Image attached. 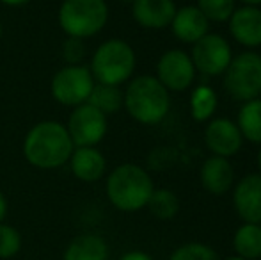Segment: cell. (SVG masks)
Returning a JSON list of instances; mask_svg holds the SVG:
<instances>
[{
	"mask_svg": "<svg viewBox=\"0 0 261 260\" xmlns=\"http://www.w3.org/2000/svg\"><path fill=\"white\" fill-rule=\"evenodd\" d=\"M189 56L196 72L206 77H219L224 75L233 59V49L224 36L217 32H208L199 41L194 43Z\"/></svg>",
	"mask_w": 261,
	"mask_h": 260,
	"instance_id": "8",
	"label": "cell"
},
{
	"mask_svg": "<svg viewBox=\"0 0 261 260\" xmlns=\"http://www.w3.org/2000/svg\"><path fill=\"white\" fill-rule=\"evenodd\" d=\"M244 6H261V0H240Z\"/></svg>",
	"mask_w": 261,
	"mask_h": 260,
	"instance_id": "31",
	"label": "cell"
},
{
	"mask_svg": "<svg viewBox=\"0 0 261 260\" xmlns=\"http://www.w3.org/2000/svg\"><path fill=\"white\" fill-rule=\"evenodd\" d=\"M233 207L244 223L261 225V175L249 173L233 185Z\"/></svg>",
	"mask_w": 261,
	"mask_h": 260,
	"instance_id": "12",
	"label": "cell"
},
{
	"mask_svg": "<svg viewBox=\"0 0 261 260\" xmlns=\"http://www.w3.org/2000/svg\"><path fill=\"white\" fill-rule=\"evenodd\" d=\"M75 145L64 123L45 120L32 125L23 137L21 152L31 166L38 170H57L68 164Z\"/></svg>",
	"mask_w": 261,
	"mask_h": 260,
	"instance_id": "1",
	"label": "cell"
},
{
	"mask_svg": "<svg viewBox=\"0 0 261 260\" xmlns=\"http://www.w3.org/2000/svg\"><path fill=\"white\" fill-rule=\"evenodd\" d=\"M7 208H9V205H7V198L2 191H0V223H4V219H6Z\"/></svg>",
	"mask_w": 261,
	"mask_h": 260,
	"instance_id": "29",
	"label": "cell"
},
{
	"mask_svg": "<svg viewBox=\"0 0 261 260\" xmlns=\"http://www.w3.org/2000/svg\"><path fill=\"white\" fill-rule=\"evenodd\" d=\"M224 87L231 98L242 104L261 98V54L245 50L233 56L224 72Z\"/></svg>",
	"mask_w": 261,
	"mask_h": 260,
	"instance_id": "6",
	"label": "cell"
},
{
	"mask_svg": "<svg viewBox=\"0 0 261 260\" xmlns=\"http://www.w3.org/2000/svg\"><path fill=\"white\" fill-rule=\"evenodd\" d=\"M219 107V97L215 89L208 84H199L192 89L190 94V116L196 122L203 123L213 118Z\"/></svg>",
	"mask_w": 261,
	"mask_h": 260,
	"instance_id": "21",
	"label": "cell"
},
{
	"mask_svg": "<svg viewBox=\"0 0 261 260\" xmlns=\"http://www.w3.org/2000/svg\"><path fill=\"white\" fill-rule=\"evenodd\" d=\"M234 123L240 129L244 141H251L252 145L261 146V98L244 102Z\"/></svg>",
	"mask_w": 261,
	"mask_h": 260,
	"instance_id": "20",
	"label": "cell"
},
{
	"mask_svg": "<svg viewBox=\"0 0 261 260\" xmlns=\"http://www.w3.org/2000/svg\"><path fill=\"white\" fill-rule=\"evenodd\" d=\"M119 2H123V4H132L134 0H119Z\"/></svg>",
	"mask_w": 261,
	"mask_h": 260,
	"instance_id": "34",
	"label": "cell"
},
{
	"mask_svg": "<svg viewBox=\"0 0 261 260\" xmlns=\"http://www.w3.org/2000/svg\"><path fill=\"white\" fill-rule=\"evenodd\" d=\"M0 41H2V21H0Z\"/></svg>",
	"mask_w": 261,
	"mask_h": 260,
	"instance_id": "35",
	"label": "cell"
},
{
	"mask_svg": "<svg viewBox=\"0 0 261 260\" xmlns=\"http://www.w3.org/2000/svg\"><path fill=\"white\" fill-rule=\"evenodd\" d=\"M196 68L190 56L181 49L165 50L156 63V79L171 93L187 91L196 80Z\"/></svg>",
	"mask_w": 261,
	"mask_h": 260,
	"instance_id": "10",
	"label": "cell"
},
{
	"mask_svg": "<svg viewBox=\"0 0 261 260\" xmlns=\"http://www.w3.org/2000/svg\"><path fill=\"white\" fill-rule=\"evenodd\" d=\"M96 84L89 66L66 64L54 73L50 82V93L57 104L64 107H79L87 104L93 87Z\"/></svg>",
	"mask_w": 261,
	"mask_h": 260,
	"instance_id": "7",
	"label": "cell"
},
{
	"mask_svg": "<svg viewBox=\"0 0 261 260\" xmlns=\"http://www.w3.org/2000/svg\"><path fill=\"white\" fill-rule=\"evenodd\" d=\"M155 191L148 170L134 162L116 166L105 182V193L114 208L121 212H137L148 205Z\"/></svg>",
	"mask_w": 261,
	"mask_h": 260,
	"instance_id": "2",
	"label": "cell"
},
{
	"mask_svg": "<svg viewBox=\"0 0 261 260\" xmlns=\"http://www.w3.org/2000/svg\"><path fill=\"white\" fill-rule=\"evenodd\" d=\"M258 170H259V175H261V146H259V152H258Z\"/></svg>",
	"mask_w": 261,
	"mask_h": 260,
	"instance_id": "33",
	"label": "cell"
},
{
	"mask_svg": "<svg viewBox=\"0 0 261 260\" xmlns=\"http://www.w3.org/2000/svg\"><path fill=\"white\" fill-rule=\"evenodd\" d=\"M233 250L245 260L261 258V225L244 223L238 226L233 235Z\"/></svg>",
	"mask_w": 261,
	"mask_h": 260,
	"instance_id": "19",
	"label": "cell"
},
{
	"mask_svg": "<svg viewBox=\"0 0 261 260\" xmlns=\"http://www.w3.org/2000/svg\"><path fill=\"white\" fill-rule=\"evenodd\" d=\"M117 260H155L149 253L141 250H134V251H126L124 255H121Z\"/></svg>",
	"mask_w": 261,
	"mask_h": 260,
	"instance_id": "28",
	"label": "cell"
},
{
	"mask_svg": "<svg viewBox=\"0 0 261 260\" xmlns=\"http://www.w3.org/2000/svg\"><path fill=\"white\" fill-rule=\"evenodd\" d=\"M21 250V235L14 226L0 223V260L16 257Z\"/></svg>",
	"mask_w": 261,
	"mask_h": 260,
	"instance_id": "26",
	"label": "cell"
},
{
	"mask_svg": "<svg viewBox=\"0 0 261 260\" xmlns=\"http://www.w3.org/2000/svg\"><path fill=\"white\" fill-rule=\"evenodd\" d=\"M229 34L238 45L249 50L261 46V7L240 6L227 20Z\"/></svg>",
	"mask_w": 261,
	"mask_h": 260,
	"instance_id": "13",
	"label": "cell"
},
{
	"mask_svg": "<svg viewBox=\"0 0 261 260\" xmlns=\"http://www.w3.org/2000/svg\"><path fill=\"white\" fill-rule=\"evenodd\" d=\"M199 180L203 189L210 195H226L234 185V168L229 159L212 155L201 166Z\"/></svg>",
	"mask_w": 261,
	"mask_h": 260,
	"instance_id": "16",
	"label": "cell"
},
{
	"mask_svg": "<svg viewBox=\"0 0 261 260\" xmlns=\"http://www.w3.org/2000/svg\"><path fill=\"white\" fill-rule=\"evenodd\" d=\"M146 207L149 208V212H151L156 219H160V221H169V219L178 216L181 203H179V198L174 191L160 187L153 191V195L149 198Z\"/></svg>",
	"mask_w": 261,
	"mask_h": 260,
	"instance_id": "23",
	"label": "cell"
},
{
	"mask_svg": "<svg viewBox=\"0 0 261 260\" xmlns=\"http://www.w3.org/2000/svg\"><path fill=\"white\" fill-rule=\"evenodd\" d=\"M169 260H220L217 251L204 243H187L176 248Z\"/></svg>",
	"mask_w": 261,
	"mask_h": 260,
	"instance_id": "25",
	"label": "cell"
},
{
	"mask_svg": "<svg viewBox=\"0 0 261 260\" xmlns=\"http://www.w3.org/2000/svg\"><path fill=\"white\" fill-rule=\"evenodd\" d=\"M0 2L7 7H21V6H25V4L31 2V0H0Z\"/></svg>",
	"mask_w": 261,
	"mask_h": 260,
	"instance_id": "30",
	"label": "cell"
},
{
	"mask_svg": "<svg viewBox=\"0 0 261 260\" xmlns=\"http://www.w3.org/2000/svg\"><path fill=\"white\" fill-rule=\"evenodd\" d=\"M204 145L213 155L231 159L244 146L237 123L229 118H212L204 129Z\"/></svg>",
	"mask_w": 261,
	"mask_h": 260,
	"instance_id": "11",
	"label": "cell"
},
{
	"mask_svg": "<svg viewBox=\"0 0 261 260\" xmlns=\"http://www.w3.org/2000/svg\"><path fill=\"white\" fill-rule=\"evenodd\" d=\"M224 260H245V258H242V257H238V255H229V257H226Z\"/></svg>",
	"mask_w": 261,
	"mask_h": 260,
	"instance_id": "32",
	"label": "cell"
},
{
	"mask_svg": "<svg viewBox=\"0 0 261 260\" xmlns=\"http://www.w3.org/2000/svg\"><path fill=\"white\" fill-rule=\"evenodd\" d=\"M109 244L98 233H80L66 246L62 260H109Z\"/></svg>",
	"mask_w": 261,
	"mask_h": 260,
	"instance_id": "18",
	"label": "cell"
},
{
	"mask_svg": "<svg viewBox=\"0 0 261 260\" xmlns=\"http://www.w3.org/2000/svg\"><path fill=\"white\" fill-rule=\"evenodd\" d=\"M130 6L135 23L149 31L169 27L178 9L174 0H134Z\"/></svg>",
	"mask_w": 261,
	"mask_h": 260,
	"instance_id": "14",
	"label": "cell"
},
{
	"mask_svg": "<svg viewBox=\"0 0 261 260\" xmlns=\"http://www.w3.org/2000/svg\"><path fill=\"white\" fill-rule=\"evenodd\" d=\"M123 107L141 125H156L171 111V93L155 75H139L128 80L123 91Z\"/></svg>",
	"mask_w": 261,
	"mask_h": 260,
	"instance_id": "3",
	"label": "cell"
},
{
	"mask_svg": "<svg viewBox=\"0 0 261 260\" xmlns=\"http://www.w3.org/2000/svg\"><path fill=\"white\" fill-rule=\"evenodd\" d=\"M68 164L73 177L86 184L100 182L107 173V159L98 146H76Z\"/></svg>",
	"mask_w": 261,
	"mask_h": 260,
	"instance_id": "15",
	"label": "cell"
},
{
	"mask_svg": "<svg viewBox=\"0 0 261 260\" xmlns=\"http://www.w3.org/2000/svg\"><path fill=\"white\" fill-rule=\"evenodd\" d=\"M169 27L178 41L194 45L210 32V21L196 6H183L176 9Z\"/></svg>",
	"mask_w": 261,
	"mask_h": 260,
	"instance_id": "17",
	"label": "cell"
},
{
	"mask_svg": "<svg viewBox=\"0 0 261 260\" xmlns=\"http://www.w3.org/2000/svg\"><path fill=\"white\" fill-rule=\"evenodd\" d=\"M57 21L68 38H94L109 21V4L105 0H62Z\"/></svg>",
	"mask_w": 261,
	"mask_h": 260,
	"instance_id": "5",
	"label": "cell"
},
{
	"mask_svg": "<svg viewBox=\"0 0 261 260\" xmlns=\"http://www.w3.org/2000/svg\"><path fill=\"white\" fill-rule=\"evenodd\" d=\"M137 66V56L134 46L121 38H110L98 45L91 56L89 69L96 84L117 86L132 79Z\"/></svg>",
	"mask_w": 261,
	"mask_h": 260,
	"instance_id": "4",
	"label": "cell"
},
{
	"mask_svg": "<svg viewBox=\"0 0 261 260\" xmlns=\"http://www.w3.org/2000/svg\"><path fill=\"white\" fill-rule=\"evenodd\" d=\"M61 54L66 64H82L86 57V43L79 38H66L61 46Z\"/></svg>",
	"mask_w": 261,
	"mask_h": 260,
	"instance_id": "27",
	"label": "cell"
},
{
	"mask_svg": "<svg viewBox=\"0 0 261 260\" xmlns=\"http://www.w3.org/2000/svg\"><path fill=\"white\" fill-rule=\"evenodd\" d=\"M196 7L204 14L208 21L224 23L237 9V0H197Z\"/></svg>",
	"mask_w": 261,
	"mask_h": 260,
	"instance_id": "24",
	"label": "cell"
},
{
	"mask_svg": "<svg viewBox=\"0 0 261 260\" xmlns=\"http://www.w3.org/2000/svg\"><path fill=\"white\" fill-rule=\"evenodd\" d=\"M66 129L76 146H98L109 130V118L91 104H82L73 109Z\"/></svg>",
	"mask_w": 261,
	"mask_h": 260,
	"instance_id": "9",
	"label": "cell"
},
{
	"mask_svg": "<svg viewBox=\"0 0 261 260\" xmlns=\"http://www.w3.org/2000/svg\"><path fill=\"white\" fill-rule=\"evenodd\" d=\"M87 104L109 118L123 109V91L117 86H107V84H94Z\"/></svg>",
	"mask_w": 261,
	"mask_h": 260,
	"instance_id": "22",
	"label": "cell"
}]
</instances>
